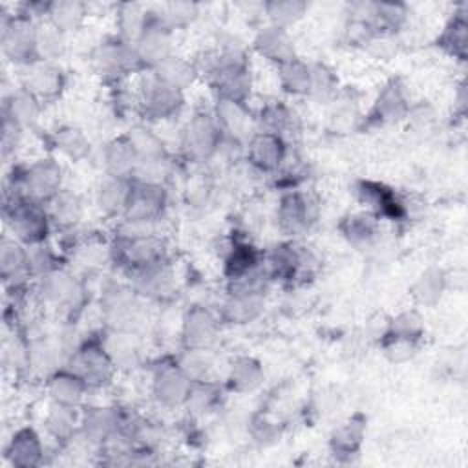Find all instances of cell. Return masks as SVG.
<instances>
[{"label":"cell","mask_w":468,"mask_h":468,"mask_svg":"<svg viewBox=\"0 0 468 468\" xmlns=\"http://www.w3.org/2000/svg\"><path fill=\"white\" fill-rule=\"evenodd\" d=\"M433 110L430 104H426L424 101H420L419 104H411L410 110H408V115L406 119L411 122V126L415 130H426L431 126L433 122Z\"/></svg>","instance_id":"cell-62"},{"label":"cell","mask_w":468,"mask_h":468,"mask_svg":"<svg viewBox=\"0 0 468 468\" xmlns=\"http://www.w3.org/2000/svg\"><path fill=\"white\" fill-rule=\"evenodd\" d=\"M20 88L29 91L42 104L55 102L66 88V73L57 62L37 60L20 68Z\"/></svg>","instance_id":"cell-15"},{"label":"cell","mask_w":468,"mask_h":468,"mask_svg":"<svg viewBox=\"0 0 468 468\" xmlns=\"http://www.w3.org/2000/svg\"><path fill=\"white\" fill-rule=\"evenodd\" d=\"M338 230L342 238L358 250L373 249L380 238V223L369 212L346 214L338 223Z\"/></svg>","instance_id":"cell-33"},{"label":"cell","mask_w":468,"mask_h":468,"mask_svg":"<svg viewBox=\"0 0 468 468\" xmlns=\"http://www.w3.org/2000/svg\"><path fill=\"white\" fill-rule=\"evenodd\" d=\"M446 283H448L446 272L441 267L431 265V267L424 269L415 278V282L411 283L410 292H411V296L417 303L431 307L442 298V294L446 291Z\"/></svg>","instance_id":"cell-43"},{"label":"cell","mask_w":468,"mask_h":468,"mask_svg":"<svg viewBox=\"0 0 468 468\" xmlns=\"http://www.w3.org/2000/svg\"><path fill=\"white\" fill-rule=\"evenodd\" d=\"M38 294L44 303L75 316L86 303V287L79 276L60 267L37 280Z\"/></svg>","instance_id":"cell-12"},{"label":"cell","mask_w":468,"mask_h":468,"mask_svg":"<svg viewBox=\"0 0 468 468\" xmlns=\"http://www.w3.org/2000/svg\"><path fill=\"white\" fill-rule=\"evenodd\" d=\"M51 225L60 230H73L84 218L86 205L84 199L68 188H62L46 203Z\"/></svg>","instance_id":"cell-37"},{"label":"cell","mask_w":468,"mask_h":468,"mask_svg":"<svg viewBox=\"0 0 468 468\" xmlns=\"http://www.w3.org/2000/svg\"><path fill=\"white\" fill-rule=\"evenodd\" d=\"M152 73L163 84H166L181 93H185L199 77L196 62L185 58V57H179L176 53L170 58H166L163 64H159L155 69H152Z\"/></svg>","instance_id":"cell-41"},{"label":"cell","mask_w":468,"mask_h":468,"mask_svg":"<svg viewBox=\"0 0 468 468\" xmlns=\"http://www.w3.org/2000/svg\"><path fill=\"white\" fill-rule=\"evenodd\" d=\"M309 97L316 102H333L338 97V77L324 62L311 64Z\"/></svg>","instance_id":"cell-53"},{"label":"cell","mask_w":468,"mask_h":468,"mask_svg":"<svg viewBox=\"0 0 468 468\" xmlns=\"http://www.w3.org/2000/svg\"><path fill=\"white\" fill-rule=\"evenodd\" d=\"M252 48L260 57L272 62L276 68L296 57L294 40L289 35V29L272 24H267L258 29L252 40Z\"/></svg>","instance_id":"cell-27"},{"label":"cell","mask_w":468,"mask_h":468,"mask_svg":"<svg viewBox=\"0 0 468 468\" xmlns=\"http://www.w3.org/2000/svg\"><path fill=\"white\" fill-rule=\"evenodd\" d=\"M4 219L13 238L26 247L48 241L53 227L46 205L22 196L4 194Z\"/></svg>","instance_id":"cell-3"},{"label":"cell","mask_w":468,"mask_h":468,"mask_svg":"<svg viewBox=\"0 0 468 468\" xmlns=\"http://www.w3.org/2000/svg\"><path fill=\"white\" fill-rule=\"evenodd\" d=\"M380 344L384 347L386 356L391 362H406V360H410L415 355L417 346H419L415 342L399 340V338H384V340H380Z\"/></svg>","instance_id":"cell-60"},{"label":"cell","mask_w":468,"mask_h":468,"mask_svg":"<svg viewBox=\"0 0 468 468\" xmlns=\"http://www.w3.org/2000/svg\"><path fill=\"white\" fill-rule=\"evenodd\" d=\"M64 170L55 157H42L24 166H13L5 185V194L24 196L38 203H48L62 190Z\"/></svg>","instance_id":"cell-1"},{"label":"cell","mask_w":468,"mask_h":468,"mask_svg":"<svg viewBox=\"0 0 468 468\" xmlns=\"http://www.w3.org/2000/svg\"><path fill=\"white\" fill-rule=\"evenodd\" d=\"M101 313L106 327L137 331L143 318V298L132 285L110 283L101 296Z\"/></svg>","instance_id":"cell-11"},{"label":"cell","mask_w":468,"mask_h":468,"mask_svg":"<svg viewBox=\"0 0 468 468\" xmlns=\"http://www.w3.org/2000/svg\"><path fill=\"white\" fill-rule=\"evenodd\" d=\"M121 406H86L80 413L79 433L93 446H102L119 431Z\"/></svg>","instance_id":"cell-25"},{"label":"cell","mask_w":468,"mask_h":468,"mask_svg":"<svg viewBox=\"0 0 468 468\" xmlns=\"http://www.w3.org/2000/svg\"><path fill=\"white\" fill-rule=\"evenodd\" d=\"M265 380V371L254 356H238L230 362L225 375V388L234 393H252Z\"/></svg>","instance_id":"cell-38"},{"label":"cell","mask_w":468,"mask_h":468,"mask_svg":"<svg viewBox=\"0 0 468 468\" xmlns=\"http://www.w3.org/2000/svg\"><path fill=\"white\" fill-rule=\"evenodd\" d=\"M91 68L97 75L106 80L119 82L132 73H143V66L135 53L133 44L122 40L121 37H108L99 42L90 55Z\"/></svg>","instance_id":"cell-9"},{"label":"cell","mask_w":468,"mask_h":468,"mask_svg":"<svg viewBox=\"0 0 468 468\" xmlns=\"http://www.w3.org/2000/svg\"><path fill=\"white\" fill-rule=\"evenodd\" d=\"M26 249H27V261H29V271H31L33 280H40L46 274L60 269L58 254L48 241L37 243V245H27Z\"/></svg>","instance_id":"cell-57"},{"label":"cell","mask_w":468,"mask_h":468,"mask_svg":"<svg viewBox=\"0 0 468 468\" xmlns=\"http://www.w3.org/2000/svg\"><path fill=\"white\" fill-rule=\"evenodd\" d=\"M53 146L57 152H60L64 157H68L69 161H84L90 152H91V144H90V139L88 135L73 126V124H64V126H58L55 132H53Z\"/></svg>","instance_id":"cell-46"},{"label":"cell","mask_w":468,"mask_h":468,"mask_svg":"<svg viewBox=\"0 0 468 468\" xmlns=\"http://www.w3.org/2000/svg\"><path fill=\"white\" fill-rule=\"evenodd\" d=\"M331 104H333L329 113L331 128L335 132H351L358 122L356 108L351 104V101H342L340 97H336Z\"/></svg>","instance_id":"cell-58"},{"label":"cell","mask_w":468,"mask_h":468,"mask_svg":"<svg viewBox=\"0 0 468 468\" xmlns=\"http://www.w3.org/2000/svg\"><path fill=\"white\" fill-rule=\"evenodd\" d=\"M150 7L137 2H122L117 5V37L133 44L148 22Z\"/></svg>","instance_id":"cell-47"},{"label":"cell","mask_w":468,"mask_h":468,"mask_svg":"<svg viewBox=\"0 0 468 468\" xmlns=\"http://www.w3.org/2000/svg\"><path fill=\"white\" fill-rule=\"evenodd\" d=\"M199 4L188 2V0H174L168 4H163L159 13V18L176 33L177 29H185L192 26L199 18Z\"/></svg>","instance_id":"cell-54"},{"label":"cell","mask_w":468,"mask_h":468,"mask_svg":"<svg viewBox=\"0 0 468 468\" xmlns=\"http://www.w3.org/2000/svg\"><path fill=\"white\" fill-rule=\"evenodd\" d=\"M269 24L289 29L303 18L309 5L302 0H269L261 5Z\"/></svg>","instance_id":"cell-51"},{"label":"cell","mask_w":468,"mask_h":468,"mask_svg":"<svg viewBox=\"0 0 468 468\" xmlns=\"http://www.w3.org/2000/svg\"><path fill=\"white\" fill-rule=\"evenodd\" d=\"M0 274L4 287L13 292H24L33 280L27 261V249L15 238H2L0 243Z\"/></svg>","instance_id":"cell-24"},{"label":"cell","mask_w":468,"mask_h":468,"mask_svg":"<svg viewBox=\"0 0 468 468\" xmlns=\"http://www.w3.org/2000/svg\"><path fill=\"white\" fill-rule=\"evenodd\" d=\"M263 265L271 282H280L285 287L307 283L318 271V258L307 245L294 239L276 243L269 254H263Z\"/></svg>","instance_id":"cell-2"},{"label":"cell","mask_w":468,"mask_h":468,"mask_svg":"<svg viewBox=\"0 0 468 468\" xmlns=\"http://www.w3.org/2000/svg\"><path fill=\"white\" fill-rule=\"evenodd\" d=\"M64 366L79 375L90 389L106 388L117 373V367L106 353L101 336L80 340V344L66 356Z\"/></svg>","instance_id":"cell-6"},{"label":"cell","mask_w":468,"mask_h":468,"mask_svg":"<svg viewBox=\"0 0 468 468\" xmlns=\"http://www.w3.org/2000/svg\"><path fill=\"white\" fill-rule=\"evenodd\" d=\"M219 314L205 305H192L181 320L183 349H208L219 335Z\"/></svg>","instance_id":"cell-19"},{"label":"cell","mask_w":468,"mask_h":468,"mask_svg":"<svg viewBox=\"0 0 468 468\" xmlns=\"http://www.w3.org/2000/svg\"><path fill=\"white\" fill-rule=\"evenodd\" d=\"M68 49V35L58 31L49 22L42 20L37 24V55L38 60L58 62Z\"/></svg>","instance_id":"cell-49"},{"label":"cell","mask_w":468,"mask_h":468,"mask_svg":"<svg viewBox=\"0 0 468 468\" xmlns=\"http://www.w3.org/2000/svg\"><path fill=\"white\" fill-rule=\"evenodd\" d=\"M22 133H24L22 128H18L9 119L2 117V155H4V159H7L11 154H15L18 150Z\"/></svg>","instance_id":"cell-61"},{"label":"cell","mask_w":468,"mask_h":468,"mask_svg":"<svg viewBox=\"0 0 468 468\" xmlns=\"http://www.w3.org/2000/svg\"><path fill=\"white\" fill-rule=\"evenodd\" d=\"M88 16V5L79 0H55L49 2L46 22L55 26L64 35L75 33L82 27Z\"/></svg>","instance_id":"cell-42"},{"label":"cell","mask_w":468,"mask_h":468,"mask_svg":"<svg viewBox=\"0 0 468 468\" xmlns=\"http://www.w3.org/2000/svg\"><path fill=\"white\" fill-rule=\"evenodd\" d=\"M124 135L130 141V144L135 150L139 159H155V157L170 155L166 143L163 141L161 135H157L148 126V122L132 124Z\"/></svg>","instance_id":"cell-44"},{"label":"cell","mask_w":468,"mask_h":468,"mask_svg":"<svg viewBox=\"0 0 468 468\" xmlns=\"http://www.w3.org/2000/svg\"><path fill=\"white\" fill-rule=\"evenodd\" d=\"M320 218V201L307 190H285L276 208V223L283 236L294 239L307 234Z\"/></svg>","instance_id":"cell-8"},{"label":"cell","mask_w":468,"mask_h":468,"mask_svg":"<svg viewBox=\"0 0 468 468\" xmlns=\"http://www.w3.org/2000/svg\"><path fill=\"white\" fill-rule=\"evenodd\" d=\"M278 82L282 90L292 97H309L311 90V64L294 57L278 66Z\"/></svg>","instance_id":"cell-45"},{"label":"cell","mask_w":468,"mask_h":468,"mask_svg":"<svg viewBox=\"0 0 468 468\" xmlns=\"http://www.w3.org/2000/svg\"><path fill=\"white\" fill-rule=\"evenodd\" d=\"M366 437V420L358 415H353L340 422L329 435L331 453L340 459H351L358 455Z\"/></svg>","instance_id":"cell-39"},{"label":"cell","mask_w":468,"mask_h":468,"mask_svg":"<svg viewBox=\"0 0 468 468\" xmlns=\"http://www.w3.org/2000/svg\"><path fill=\"white\" fill-rule=\"evenodd\" d=\"M225 137L212 115V110L194 112L181 130V154L188 163L205 165L223 148Z\"/></svg>","instance_id":"cell-5"},{"label":"cell","mask_w":468,"mask_h":468,"mask_svg":"<svg viewBox=\"0 0 468 468\" xmlns=\"http://www.w3.org/2000/svg\"><path fill=\"white\" fill-rule=\"evenodd\" d=\"M42 108L44 104L38 99H35L29 91H26L24 88H16L4 95L2 117L9 119L11 122H15L18 128L26 132L37 126Z\"/></svg>","instance_id":"cell-34"},{"label":"cell","mask_w":468,"mask_h":468,"mask_svg":"<svg viewBox=\"0 0 468 468\" xmlns=\"http://www.w3.org/2000/svg\"><path fill=\"white\" fill-rule=\"evenodd\" d=\"M37 24L35 20L24 16V15H7L2 16L0 26V46L4 57L18 66L26 68L38 60L37 55Z\"/></svg>","instance_id":"cell-10"},{"label":"cell","mask_w":468,"mask_h":468,"mask_svg":"<svg viewBox=\"0 0 468 468\" xmlns=\"http://www.w3.org/2000/svg\"><path fill=\"white\" fill-rule=\"evenodd\" d=\"M99 336L117 371H132L143 364L144 344L137 331L106 327Z\"/></svg>","instance_id":"cell-21"},{"label":"cell","mask_w":468,"mask_h":468,"mask_svg":"<svg viewBox=\"0 0 468 468\" xmlns=\"http://www.w3.org/2000/svg\"><path fill=\"white\" fill-rule=\"evenodd\" d=\"M110 260L126 274L170 261L168 243L161 234L141 238L113 236L110 241Z\"/></svg>","instance_id":"cell-4"},{"label":"cell","mask_w":468,"mask_h":468,"mask_svg":"<svg viewBox=\"0 0 468 468\" xmlns=\"http://www.w3.org/2000/svg\"><path fill=\"white\" fill-rule=\"evenodd\" d=\"M176 360L192 382L210 380L214 360L208 349H183V353Z\"/></svg>","instance_id":"cell-55"},{"label":"cell","mask_w":468,"mask_h":468,"mask_svg":"<svg viewBox=\"0 0 468 468\" xmlns=\"http://www.w3.org/2000/svg\"><path fill=\"white\" fill-rule=\"evenodd\" d=\"M135 102L146 122H161L177 117L185 106V93L163 84L152 71H143Z\"/></svg>","instance_id":"cell-7"},{"label":"cell","mask_w":468,"mask_h":468,"mask_svg":"<svg viewBox=\"0 0 468 468\" xmlns=\"http://www.w3.org/2000/svg\"><path fill=\"white\" fill-rule=\"evenodd\" d=\"M263 263V254L247 239L234 238L223 254V276L227 282L238 280Z\"/></svg>","instance_id":"cell-36"},{"label":"cell","mask_w":468,"mask_h":468,"mask_svg":"<svg viewBox=\"0 0 468 468\" xmlns=\"http://www.w3.org/2000/svg\"><path fill=\"white\" fill-rule=\"evenodd\" d=\"M254 119H256V130L276 133L283 137L287 143L292 135L300 132V119L296 112L283 101L265 102L258 110Z\"/></svg>","instance_id":"cell-28"},{"label":"cell","mask_w":468,"mask_h":468,"mask_svg":"<svg viewBox=\"0 0 468 468\" xmlns=\"http://www.w3.org/2000/svg\"><path fill=\"white\" fill-rule=\"evenodd\" d=\"M223 400V391L218 384H214L212 380H201V382H194L188 400L185 404V408L188 410V413L196 415V417H205L212 411L218 410V406Z\"/></svg>","instance_id":"cell-50"},{"label":"cell","mask_w":468,"mask_h":468,"mask_svg":"<svg viewBox=\"0 0 468 468\" xmlns=\"http://www.w3.org/2000/svg\"><path fill=\"white\" fill-rule=\"evenodd\" d=\"M44 442L40 433L31 426L18 428L7 446H5V459L11 466L16 468H33L44 463Z\"/></svg>","instance_id":"cell-26"},{"label":"cell","mask_w":468,"mask_h":468,"mask_svg":"<svg viewBox=\"0 0 468 468\" xmlns=\"http://www.w3.org/2000/svg\"><path fill=\"white\" fill-rule=\"evenodd\" d=\"M212 115L225 137V141L245 146L250 135L256 132V119L250 113L247 102L216 97Z\"/></svg>","instance_id":"cell-16"},{"label":"cell","mask_w":468,"mask_h":468,"mask_svg":"<svg viewBox=\"0 0 468 468\" xmlns=\"http://www.w3.org/2000/svg\"><path fill=\"white\" fill-rule=\"evenodd\" d=\"M58 367H62L58 346L42 338L27 340V369L38 375H44V378H48Z\"/></svg>","instance_id":"cell-48"},{"label":"cell","mask_w":468,"mask_h":468,"mask_svg":"<svg viewBox=\"0 0 468 468\" xmlns=\"http://www.w3.org/2000/svg\"><path fill=\"white\" fill-rule=\"evenodd\" d=\"M410 106H411V101L406 91V86L400 79L395 77V79H389L378 90L367 117L373 124H395L406 119Z\"/></svg>","instance_id":"cell-23"},{"label":"cell","mask_w":468,"mask_h":468,"mask_svg":"<svg viewBox=\"0 0 468 468\" xmlns=\"http://www.w3.org/2000/svg\"><path fill=\"white\" fill-rule=\"evenodd\" d=\"M250 435H252V441H256L258 444L269 446L280 441V428L276 422L269 420L265 415H256L250 420Z\"/></svg>","instance_id":"cell-59"},{"label":"cell","mask_w":468,"mask_h":468,"mask_svg":"<svg viewBox=\"0 0 468 468\" xmlns=\"http://www.w3.org/2000/svg\"><path fill=\"white\" fill-rule=\"evenodd\" d=\"M422 335H424L422 316L415 309H408L388 320V331L384 338H399V340L419 344Z\"/></svg>","instance_id":"cell-52"},{"label":"cell","mask_w":468,"mask_h":468,"mask_svg":"<svg viewBox=\"0 0 468 468\" xmlns=\"http://www.w3.org/2000/svg\"><path fill=\"white\" fill-rule=\"evenodd\" d=\"M132 289L150 302H168L177 292V280L170 261L128 274Z\"/></svg>","instance_id":"cell-22"},{"label":"cell","mask_w":468,"mask_h":468,"mask_svg":"<svg viewBox=\"0 0 468 468\" xmlns=\"http://www.w3.org/2000/svg\"><path fill=\"white\" fill-rule=\"evenodd\" d=\"M265 311V294L227 292L218 311L219 320L232 325H245L258 320Z\"/></svg>","instance_id":"cell-30"},{"label":"cell","mask_w":468,"mask_h":468,"mask_svg":"<svg viewBox=\"0 0 468 468\" xmlns=\"http://www.w3.org/2000/svg\"><path fill=\"white\" fill-rule=\"evenodd\" d=\"M46 391L53 402L82 408L90 388L79 375L62 366L46 378Z\"/></svg>","instance_id":"cell-29"},{"label":"cell","mask_w":468,"mask_h":468,"mask_svg":"<svg viewBox=\"0 0 468 468\" xmlns=\"http://www.w3.org/2000/svg\"><path fill=\"white\" fill-rule=\"evenodd\" d=\"M79 424H80L79 408L64 406L51 400L48 413L44 417V428L53 441L60 444L69 442L79 433Z\"/></svg>","instance_id":"cell-40"},{"label":"cell","mask_w":468,"mask_h":468,"mask_svg":"<svg viewBox=\"0 0 468 468\" xmlns=\"http://www.w3.org/2000/svg\"><path fill=\"white\" fill-rule=\"evenodd\" d=\"M466 42H468V4H459L457 9L448 18V22L444 24L442 31L439 33L435 44L452 58L464 62L466 49H468Z\"/></svg>","instance_id":"cell-35"},{"label":"cell","mask_w":468,"mask_h":468,"mask_svg":"<svg viewBox=\"0 0 468 468\" xmlns=\"http://www.w3.org/2000/svg\"><path fill=\"white\" fill-rule=\"evenodd\" d=\"M137 161H139V157L124 133L110 139L101 148V166H102L104 176L132 179Z\"/></svg>","instance_id":"cell-31"},{"label":"cell","mask_w":468,"mask_h":468,"mask_svg":"<svg viewBox=\"0 0 468 468\" xmlns=\"http://www.w3.org/2000/svg\"><path fill=\"white\" fill-rule=\"evenodd\" d=\"M132 179L102 176L95 186V205L97 208L108 216L121 219L124 216L130 192H132Z\"/></svg>","instance_id":"cell-32"},{"label":"cell","mask_w":468,"mask_h":468,"mask_svg":"<svg viewBox=\"0 0 468 468\" xmlns=\"http://www.w3.org/2000/svg\"><path fill=\"white\" fill-rule=\"evenodd\" d=\"M174 172V161L170 155L166 157H155V159H139L133 181L141 183H154V185H166Z\"/></svg>","instance_id":"cell-56"},{"label":"cell","mask_w":468,"mask_h":468,"mask_svg":"<svg viewBox=\"0 0 468 468\" xmlns=\"http://www.w3.org/2000/svg\"><path fill=\"white\" fill-rule=\"evenodd\" d=\"M192 380L179 367L177 360H168L159 364L152 375V395L157 404L165 408H181L186 404Z\"/></svg>","instance_id":"cell-18"},{"label":"cell","mask_w":468,"mask_h":468,"mask_svg":"<svg viewBox=\"0 0 468 468\" xmlns=\"http://www.w3.org/2000/svg\"><path fill=\"white\" fill-rule=\"evenodd\" d=\"M356 199L367 207V212L373 214L377 219H389V221H402L408 218V205L406 201L389 186L378 181L362 179L355 185Z\"/></svg>","instance_id":"cell-17"},{"label":"cell","mask_w":468,"mask_h":468,"mask_svg":"<svg viewBox=\"0 0 468 468\" xmlns=\"http://www.w3.org/2000/svg\"><path fill=\"white\" fill-rule=\"evenodd\" d=\"M133 48L144 71L155 69L174 55V31L159 18L157 11L150 9L148 22L133 42Z\"/></svg>","instance_id":"cell-13"},{"label":"cell","mask_w":468,"mask_h":468,"mask_svg":"<svg viewBox=\"0 0 468 468\" xmlns=\"http://www.w3.org/2000/svg\"><path fill=\"white\" fill-rule=\"evenodd\" d=\"M243 148L249 166L267 176H274L291 154L289 143L283 137L261 130H256Z\"/></svg>","instance_id":"cell-14"},{"label":"cell","mask_w":468,"mask_h":468,"mask_svg":"<svg viewBox=\"0 0 468 468\" xmlns=\"http://www.w3.org/2000/svg\"><path fill=\"white\" fill-rule=\"evenodd\" d=\"M166 207H168L166 185L133 181L130 199L122 218L135 219V221H161L165 218Z\"/></svg>","instance_id":"cell-20"}]
</instances>
